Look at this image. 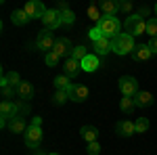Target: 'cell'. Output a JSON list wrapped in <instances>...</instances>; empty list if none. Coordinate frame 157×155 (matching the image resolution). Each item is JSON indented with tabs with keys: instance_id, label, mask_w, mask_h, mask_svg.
Listing matches in <instances>:
<instances>
[{
	"instance_id": "cell-8",
	"label": "cell",
	"mask_w": 157,
	"mask_h": 155,
	"mask_svg": "<svg viewBox=\"0 0 157 155\" xmlns=\"http://www.w3.org/2000/svg\"><path fill=\"white\" fill-rule=\"evenodd\" d=\"M55 36H52V32H48V29H42L40 34L36 36V46L40 48V50H46V52H50L52 48H55Z\"/></svg>"
},
{
	"instance_id": "cell-14",
	"label": "cell",
	"mask_w": 157,
	"mask_h": 155,
	"mask_svg": "<svg viewBox=\"0 0 157 155\" xmlns=\"http://www.w3.org/2000/svg\"><path fill=\"white\" fill-rule=\"evenodd\" d=\"M151 57H153V52H151L149 44H136V48H134V52H132L134 61H149Z\"/></svg>"
},
{
	"instance_id": "cell-1",
	"label": "cell",
	"mask_w": 157,
	"mask_h": 155,
	"mask_svg": "<svg viewBox=\"0 0 157 155\" xmlns=\"http://www.w3.org/2000/svg\"><path fill=\"white\" fill-rule=\"evenodd\" d=\"M97 27L101 29L103 38H109V40H113L117 34H121V32H120L121 23H120V19H117L115 15H103L101 21L97 23Z\"/></svg>"
},
{
	"instance_id": "cell-35",
	"label": "cell",
	"mask_w": 157,
	"mask_h": 155,
	"mask_svg": "<svg viewBox=\"0 0 157 155\" xmlns=\"http://www.w3.org/2000/svg\"><path fill=\"white\" fill-rule=\"evenodd\" d=\"M132 6H134L132 0H121V2H120V11H124V13H130V11H132Z\"/></svg>"
},
{
	"instance_id": "cell-29",
	"label": "cell",
	"mask_w": 157,
	"mask_h": 155,
	"mask_svg": "<svg viewBox=\"0 0 157 155\" xmlns=\"http://www.w3.org/2000/svg\"><path fill=\"white\" fill-rule=\"evenodd\" d=\"M88 17H90V19H94V21H101V17H103V15H101V9H98V4H90V6H88Z\"/></svg>"
},
{
	"instance_id": "cell-32",
	"label": "cell",
	"mask_w": 157,
	"mask_h": 155,
	"mask_svg": "<svg viewBox=\"0 0 157 155\" xmlns=\"http://www.w3.org/2000/svg\"><path fill=\"white\" fill-rule=\"evenodd\" d=\"M61 17H63V25H73V23H75V13H73V11L61 13Z\"/></svg>"
},
{
	"instance_id": "cell-9",
	"label": "cell",
	"mask_w": 157,
	"mask_h": 155,
	"mask_svg": "<svg viewBox=\"0 0 157 155\" xmlns=\"http://www.w3.org/2000/svg\"><path fill=\"white\" fill-rule=\"evenodd\" d=\"M134 132H136V126H134V122H130V119H120V122L115 124V134L121 136V138L132 136Z\"/></svg>"
},
{
	"instance_id": "cell-36",
	"label": "cell",
	"mask_w": 157,
	"mask_h": 155,
	"mask_svg": "<svg viewBox=\"0 0 157 155\" xmlns=\"http://www.w3.org/2000/svg\"><path fill=\"white\" fill-rule=\"evenodd\" d=\"M101 153V145L98 143H88V155H98Z\"/></svg>"
},
{
	"instance_id": "cell-42",
	"label": "cell",
	"mask_w": 157,
	"mask_h": 155,
	"mask_svg": "<svg viewBox=\"0 0 157 155\" xmlns=\"http://www.w3.org/2000/svg\"><path fill=\"white\" fill-rule=\"evenodd\" d=\"M155 13H157V4H155Z\"/></svg>"
},
{
	"instance_id": "cell-37",
	"label": "cell",
	"mask_w": 157,
	"mask_h": 155,
	"mask_svg": "<svg viewBox=\"0 0 157 155\" xmlns=\"http://www.w3.org/2000/svg\"><path fill=\"white\" fill-rule=\"evenodd\" d=\"M57 11H59V13H65V11H69V4H67L65 0H61V2H57Z\"/></svg>"
},
{
	"instance_id": "cell-40",
	"label": "cell",
	"mask_w": 157,
	"mask_h": 155,
	"mask_svg": "<svg viewBox=\"0 0 157 155\" xmlns=\"http://www.w3.org/2000/svg\"><path fill=\"white\" fill-rule=\"evenodd\" d=\"M149 13H151V9H149V6H140V9H138V15H140L143 19H145V17H149Z\"/></svg>"
},
{
	"instance_id": "cell-17",
	"label": "cell",
	"mask_w": 157,
	"mask_h": 155,
	"mask_svg": "<svg viewBox=\"0 0 157 155\" xmlns=\"http://www.w3.org/2000/svg\"><path fill=\"white\" fill-rule=\"evenodd\" d=\"M17 96L21 99V101H32V96H34V86L29 82H21L19 86H17Z\"/></svg>"
},
{
	"instance_id": "cell-18",
	"label": "cell",
	"mask_w": 157,
	"mask_h": 155,
	"mask_svg": "<svg viewBox=\"0 0 157 155\" xmlns=\"http://www.w3.org/2000/svg\"><path fill=\"white\" fill-rule=\"evenodd\" d=\"M80 69H82V65H80L78 61H73L71 57L65 61V65H63V73H65L67 78H75V76L80 73Z\"/></svg>"
},
{
	"instance_id": "cell-3",
	"label": "cell",
	"mask_w": 157,
	"mask_h": 155,
	"mask_svg": "<svg viewBox=\"0 0 157 155\" xmlns=\"http://www.w3.org/2000/svg\"><path fill=\"white\" fill-rule=\"evenodd\" d=\"M124 27H126V34H130V36H143L147 32V21L138 15V13H134L130 15L126 21H124Z\"/></svg>"
},
{
	"instance_id": "cell-26",
	"label": "cell",
	"mask_w": 157,
	"mask_h": 155,
	"mask_svg": "<svg viewBox=\"0 0 157 155\" xmlns=\"http://www.w3.org/2000/svg\"><path fill=\"white\" fill-rule=\"evenodd\" d=\"M88 55H90V52H88V48H86V46H82V44H80V46H73L71 59H73V61H78V63H82V61H84L86 57H88Z\"/></svg>"
},
{
	"instance_id": "cell-33",
	"label": "cell",
	"mask_w": 157,
	"mask_h": 155,
	"mask_svg": "<svg viewBox=\"0 0 157 155\" xmlns=\"http://www.w3.org/2000/svg\"><path fill=\"white\" fill-rule=\"evenodd\" d=\"M17 109H19V115H27L29 113V103L27 101H17Z\"/></svg>"
},
{
	"instance_id": "cell-11",
	"label": "cell",
	"mask_w": 157,
	"mask_h": 155,
	"mask_svg": "<svg viewBox=\"0 0 157 155\" xmlns=\"http://www.w3.org/2000/svg\"><path fill=\"white\" fill-rule=\"evenodd\" d=\"M52 52H55V55H59V57H65V55H69V57H71L73 46H71V42H69V38H59V40L55 42Z\"/></svg>"
},
{
	"instance_id": "cell-6",
	"label": "cell",
	"mask_w": 157,
	"mask_h": 155,
	"mask_svg": "<svg viewBox=\"0 0 157 155\" xmlns=\"http://www.w3.org/2000/svg\"><path fill=\"white\" fill-rule=\"evenodd\" d=\"M25 13H27L29 19H44V15L48 13V9H46L44 2H40V0H29V2L25 4Z\"/></svg>"
},
{
	"instance_id": "cell-28",
	"label": "cell",
	"mask_w": 157,
	"mask_h": 155,
	"mask_svg": "<svg viewBox=\"0 0 157 155\" xmlns=\"http://www.w3.org/2000/svg\"><path fill=\"white\" fill-rule=\"evenodd\" d=\"M147 34L151 38H157V17L147 19Z\"/></svg>"
},
{
	"instance_id": "cell-30",
	"label": "cell",
	"mask_w": 157,
	"mask_h": 155,
	"mask_svg": "<svg viewBox=\"0 0 157 155\" xmlns=\"http://www.w3.org/2000/svg\"><path fill=\"white\" fill-rule=\"evenodd\" d=\"M4 76H6V80H9V86H13V88H17L19 84L23 82V80L19 78V73H17V72H9V73H4Z\"/></svg>"
},
{
	"instance_id": "cell-2",
	"label": "cell",
	"mask_w": 157,
	"mask_h": 155,
	"mask_svg": "<svg viewBox=\"0 0 157 155\" xmlns=\"http://www.w3.org/2000/svg\"><path fill=\"white\" fill-rule=\"evenodd\" d=\"M111 46H113V52L120 55V57H124V55H132L134 48H136V44H134V36H130V34H117V36L111 40Z\"/></svg>"
},
{
	"instance_id": "cell-15",
	"label": "cell",
	"mask_w": 157,
	"mask_h": 155,
	"mask_svg": "<svg viewBox=\"0 0 157 155\" xmlns=\"http://www.w3.org/2000/svg\"><path fill=\"white\" fill-rule=\"evenodd\" d=\"M134 103H136V107L138 109H147L153 105V95L151 92H147V90H140L138 95L134 96Z\"/></svg>"
},
{
	"instance_id": "cell-25",
	"label": "cell",
	"mask_w": 157,
	"mask_h": 155,
	"mask_svg": "<svg viewBox=\"0 0 157 155\" xmlns=\"http://www.w3.org/2000/svg\"><path fill=\"white\" fill-rule=\"evenodd\" d=\"M69 101V90H55V95H52V103L61 107V105H65Z\"/></svg>"
},
{
	"instance_id": "cell-16",
	"label": "cell",
	"mask_w": 157,
	"mask_h": 155,
	"mask_svg": "<svg viewBox=\"0 0 157 155\" xmlns=\"http://www.w3.org/2000/svg\"><path fill=\"white\" fill-rule=\"evenodd\" d=\"M9 130H11L13 134H19V132L27 130V124H25L23 115H15V118H11V122H9Z\"/></svg>"
},
{
	"instance_id": "cell-19",
	"label": "cell",
	"mask_w": 157,
	"mask_h": 155,
	"mask_svg": "<svg viewBox=\"0 0 157 155\" xmlns=\"http://www.w3.org/2000/svg\"><path fill=\"white\" fill-rule=\"evenodd\" d=\"M80 136L84 138L86 143H97V136H98V130L97 126H82V130H80Z\"/></svg>"
},
{
	"instance_id": "cell-39",
	"label": "cell",
	"mask_w": 157,
	"mask_h": 155,
	"mask_svg": "<svg viewBox=\"0 0 157 155\" xmlns=\"http://www.w3.org/2000/svg\"><path fill=\"white\" fill-rule=\"evenodd\" d=\"M149 48H151L153 55H157V38H151V40H149Z\"/></svg>"
},
{
	"instance_id": "cell-27",
	"label": "cell",
	"mask_w": 157,
	"mask_h": 155,
	"mask_svg": "<svg viewBox=\"0 0 157 155\" xmlns=\"http://www.w3.org/2000/svg\"><path fill=\"white\" fill-rule=\"evenodd\" d=\"M134 126H136V134H145L149 130V119L147 118H138L134 122Z\"/></svg>"
},
{
	"instance_id": "cell-7",
	"label": "cell",
	"mask_w": 157,
	"mask_h": 155,
	"mask_svg": "<svg viewBox=\"0 0 157 155\" xmlns=\"http://www.w3.org/2000/svg\"><path fill=\"white\" fill-rule=\"evenodd\" d=\"M23 141L29 149H38L40 143H42V128L27 126V130H25V134H23Z\"/></svg>"
},
{
	"instance_id": "cell-21",
	"label": "cell",
	"mask_w": 157,
	"mask_h": 155,
	"mask_svg": "<svg viewBox=\"0 0 157 155\" xmlns=\"http://www.w3.org/2000/svg\"><path fill=\"white\" fill-rule=\"evenodd\" d=\"M98 9L103 11V15H115V13L120 11V2H115V0H103V2H98Z\"/></svg>"
},
{
	"instance_id": "cell-4",
	"label": "cell",
	"mask_w": 157,
	"mask_h": 155,
	"mask_svg": "<svg viewBox=\"0 0 157 155\" xmlns=\"http://www.w3.org/2000/svg\"><path fill=\"white\" fill-rule=\"evenodd\" d=\"M117 86H120L121 95L128 96V99H134V96L140 92V88H138V80L132 78V76H121L120 82H117Z\"/></svg>"
},
{
	"instance_id": "cell-13",
	"label": "cell",
	"mask_w": 157,
	"mask_h": 155,
	"mask_svg": "<svg viewBox=\"0 0 157 155\" xmlns=\"http://www.w3.org/2000/svg\"><path fill=\"white\" fill-rule=\"evenodd\" d=\"M0 115H2V118H6V119L19 115L17 103H13V101H2V103H0Z\"/></svg>"
},
{
	"instance_id": "cell-38",
	"label": "cell",
	"mask_w": 157,
	"mask_h": 155,
	"mask_svg": "<svg viewBox=\"0 0 157 155\" xmlns=\"http://www.w3.org/2000/svg\"><path fill=\"white\" fill-rule=\"evenodd\" d=\"M29 126H36V128H42V118H40V115H36V118H32V122H29Z\"/></svg>"
},
{
	"instance_id": "cell-24",
	"label": "cell",
	"mask_w": 157,
	"mask_h": 155,
	"mask_svg": "<svg viewBox=\"0 0 157 155\" xmlns=\"http://www.w3.org/2000/svg\"><path fill=\"white\" fill-rule=\"evenodd\" d=\"M120 109L121 113H126V115H132L134 109H136V103H134V99H128V96H124L120 101Z\"/></svg>"
},
{
	"instance_id": "cell-41",
	"label": "cell",
	"mask_w": 157,
	"mask_h": 155,
	"mask_svg": "<svg viewBox=\"0 0 157 155\" xmlns=\"http://www.w3.org/2000/svg\"><path fill=\"white\" fill-rule=\"evenodd\" d=\"M48 155H57V153H48Z\"/></svg>"
},
{
	"instance_id": "cell-31",
	"label": "cell",
	"mask_w": 157,
	"mask_h": 155,
	"mask_svg": "<svg viewBox=\"0 0 157 155\" xmlns=\"http://www.w3.org/2000/svg\"><path fill=\"white\" fill-rule=\"evenodd\" d=\"M59 59H61V57H59V55H55L52 50L44 55V61H46V65H48V67H57V63H59Z\"/></svg>"
},
{
	"instance_id": "cell-22",
	"label": "cell",
	"mask_w": 157,
	"mask_h": 155,
	"mask_svg": "<svg viewBox=\"0 0 157 155\" xmlns=\"http://www.w3.org/2000/svg\"><path fill=\"white\" fill-rule=\"evenodd\" d=\"M11 19H13V23H15V25H19V27H23V25H27V23H29V17H27V13H25V9H19V11H13Z\"/></svg>"
},
{
	"instance_id": "cell-23",
	"label": "cell",
	"mask_w": 157,
	"mask_h": 155,
	"mask_svg": "<svg viewBox=\"0 0 157 155\" xmlns=\"http://www.w3.org/2000/svg\"><path fill=\"white\" fill-rule=\"evenodd\" d=\"M55 88H57V90H71L73 88L71 78H67L65 73H63V76H57V78H55Z\"/></svg>"
},
{
	"instance_id": "cell-5",
	"label": "cell",
	"mask_w": 157,
	"mask_h": 155,
	"mask_svg": "<svg viewBox=\"0 0 157 155\" xmlns=\"http://www.w3.org/2000/svg\"><path fill=\"white\" fill-rule=\"evenodd\" d=\"M42 23H44V29L55 32V29H59L61 25H63V17H61V13L57 11V9H48V13H46L44 19H42Z\"/></svg>"
},
{
	"instance_id": "cell-12",
	"label": "cell",
	"mask_w": 157,
	"mask_h": 155,
	"mask_svg": "<svg viewBox=\"0 0 157 155\" xmlns=\"http://www.w3.org/2000/svg\"><path fill=\"white\" fill-rule=\"evenodd\" d=\"M82 72H88V73H92V72H97L98 67H101V59H98V55H94V52H90L88 57H86L82 63Z\"/></svg>"
},
{
	"instance_id": "cell-10",
	"label": "cell",
	"mask_w": 157,
	"mask_h": 155,
	"mask_svg": "<svg viewBox=\"0 0 157 155\" xmlns=\"http://www.w3.org/2000/svg\"><path fill=\"white\" fill-rule=\"evenodd\" d=\"M88 86L84 84H73V88L69 90V101H75V103H84L88 99Z\"/></svg>"
},
{
	"instance_id": "cell-34",
	"label": "cell",
	"mask_w": 157,
	"mask_h": 155,
	"mask_svg": "<svg viewBox=\"0 0 157 155\" xmlns=\"http://www.w3.org/2000/svg\"><path fill=\"white\" fill-rule=\"evenodd\" d=\"M88 38H90V40H92V44H94V42H98V40L103 38V34H101V29H98V27H92V29L88 32Z\"/></svg>"
},
{
	"instance_id": "cell-20",
	"label": "cell",
	"mask_w": 157,
	"mask_h": 155,
	"mask_svg": "<svg viewBox=\"0 0 157 155\" xmlns=\"http://www.w3.org/2000/svg\"><path fill=\"white\" fill-rule=\"evenodd\" d=\"M94 55H98V57H105L107 52H111L113 50V46H111V40L109 38H101L98 42H94Z\"/></svg>"
}]
</instances>
